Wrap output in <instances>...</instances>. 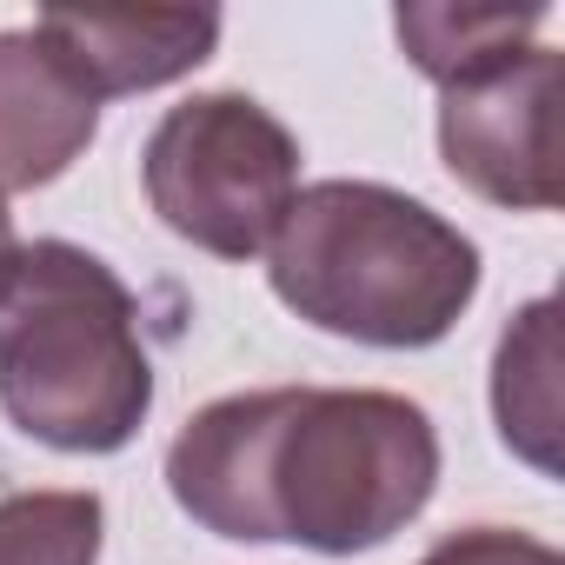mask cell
<instances>
[{
    "label": "cell",
    "mask_w": 565,
    "mask_h": 565,
    "mask_svg": "<svg viewBox=\"0 0 565 565\" xmlns=\"http://www.w3.org/2000/svg\"><path fill=\"white\" fill-rule=\"evenodd\" d=\"M545 8H446V0H413L393 14V34L406 47V61L446 94L512 54L532 47Z\"/></svg>",
    "instance_id": "9"
},
{
    "label": "cell",
    "mask_w": 565,
    "mask_h": 565,
    "mask_svg": "<svg viewBox=\"0 0 565 565\" xmlns=\"http://www.w3.org/2000/svg\"><path fill=\"white\" fill-rule=\"evenodd\" d=\"M173 505L220 539L353 558L439 492V426L380 386H259L200 406L167 446Z\"/></svg>",
    "instance_id": "1"
},
{
    "label": "cell",
    "mask_w": 565,
    "mask_h": 565,
    "mask_svg": "<svg viewBox=\"0 0 565 565\" xmlns=\"http://www.w3.org/2000/svg\"><path fill=\"white\" fill-rule=\"evenodd\" d=\"M558 47H525L459 87L439 94V160L446 173L505 206L552 213L558 206Z\"/></svg>",
    "instance_id": "5"
},
{
    "label": "cell",
    "mask_w": 565,
    "mask_h": 565,
    "mask_svg": "<svg viewBox=\"0 0 565 565\" xmlns=\"http://www.w3.org/2000/svg\"><path fill=\"white\" fill-rule=\"evenodd\" d=\"M479 246L446 213L380 180L300 186L266 246L279 307L380 353L439 347L479 300Z\"/></svg>",
    "instance_id": "2"
},
{
    "label": "cell",
    "mask_w": 565,
    "mask_h": 565,
    "mask_svg": "<svg viewBox=\"0 0 565 565\" xmlns=\"http://www.w3.org/2000/svg\"><path fill=\"white\" fill-rule=\"evenodd\" d=\"M492 419L512 459L558 479V300H532L492 347Z\"/></svg>",
    "instance_id": "8"
},
{
    "label": "cell",
    "mask_w": 565,
    "mask_h": 565,
    "mask_svg": "<svg viewBox=\"0 0 565 565\" xmlns=\"http://www.w3.org/2000/svg\"><path fill=\"white\" fill-rule=\"evenodd\" d=\"M147 206L213 259H259L300 193V140L253 94H193L160 114L140 153Z\"/></svg>",
    "instance_id": "4"
},
{
    "label": "cell",
    "mask_w": 565,
    "mask_h": 565,
    "mask_svg": "<svg viewBox=\"0 0 565 565\" xmlns=\"http://www.w3.org/2000/svg\"><path fill=\"white\" fill-rule=\"evenodd\" d=\"M419 565H565L545 539L532 532H512V525H466V532H446Z\"/></svg>",
    "instance_id": "11"
},
{
    "label": "cell",
    "mask_w": 565,
    "mask_h": 565,
    "mask_svg": "<svg viewBox=\"0 0 565 565\" xmlns=\"http://www.w3.org/2000/svg\"><path fill=\"white\" fill-rule=\"evenodd\" d=\"M34 28L54 41V54L74 67V81L94 100L153 94L186 81L220 47V14H81V8H41Z\"/></svg>",
    "instance_id": "7"
},
{
    "label": "cell",
    "mask_w": 565,
    "mask_h": 565,
    "mask_svg": "<svg viewBox=\"0 0 565 565\" xmlns=\"http://www.w3.org/2000/svg\"><path fill=\"white\" fill-rule=\"evenodd\" d=\"M0 413L28 439L81 459L127 452L153 413L140 300L74 239H21L0 287Z\"/></svg>",
    "instance_id": "3"
},
{
    "label": "cell",
    "mask_w": 565,
    "mask_h": 565,
    "mask_svg": "<svg viewBox=\"0 0 565 565\" xmlns=\"http://www.w3.org/2000/svg\"><path fill=\"white\" fill-rule=\"evenodd\" d=\"M14 259H21V233H14V213H8V200H0V287H8Z\"/></svg>",
    "instance_id": "12"
},
{
    "label": "cell",
    "mask_w": 565,
    "mask_h": 565,
    "mask_svg": "<svg viewBox=\"0 0 565 565\" xmlns=\"http://www.w3.org/2000/svg\"><path fill=\"white\" fill-rule=\"evenodd\" d=\"M100 545H107V505L87 486L0 499V565H100Z\"/></svg>",
    "instance_id": "10"
},
{
    "label": "cell",
    "mask_w": 565,
    "mask_h": 565,
    "mask_svg": "<svg viewBox=\"0 0 565 565\" xmlns=\"http://www.w3.org/2000/svg\"><path fill=\"white\" fill-rule=\"evenodd\" d=\"M100 134V100L41 28L0 34V200L54 186Z\"/></svg>",
    "instance_id": "6"
}]
</instances>
